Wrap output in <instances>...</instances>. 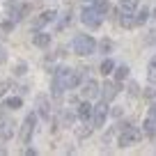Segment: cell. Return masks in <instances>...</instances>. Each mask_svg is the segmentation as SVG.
I'll return each mask as SVG.
<instances>
[{
    "instance_id": "obj_1",
    "label": "cell",
    "mask_w": 156,
    "mask_h": 156,
    "mask_svg": "<svg viewBox=\"0 0 156 156\" xmlns=\"http://www.w3.org/2000/svg\"><path fill=\"white\" fill-rule=\"evenodd\" d=\"M94 48H97V41L92 34H76L73 37V53L76 55H92Z\"/></svg>"
},
{
    "instance_id": "obj_2",
    "label": "cell",
    "mask_w": 156,
    "mask_h": 156,
    "mask_svg": "<svg viewBox=\"0 0 156 156\" xmlns=\"http://www.w3.org/2000/svg\"><path fill=\"white\" fill-rule=\"evenodd\" d=\"M80 21H83V25L87 30H97L99 25L103 23V14L94 5H90V7H85V9L80 12Z\"/></svg>"
},
{
    "instance_id": "obj_3",
    "label": "cell",
    "mask_w": 156,
    "mask_h": 156,
    "mask_svg": "<svg viewBox=\"0 0 156 156\" xmlns=\"http://www.w3.org/2000/svg\"><path fill=\"white\" fill-rule=\"evenodd\" d=\"M140 136H142L140 129L129 124L126 129H122V131H119V147H131V145H136V142L140 140Z\"/></svg>"
},
{
    "instance_id": "obj_4",
    "label": "cell",
    "mask_w": 156,
    "mask_h": 156,
    "mask_svg": "<svg viewBox=\"0 0 156 156\" xmlns=\"http://www.w3.org/2000/svg\"><path fill=\"white\" fill-rule=\"evenodd\" d=\"M34 124H37V115L30 112L23 119V126H21V142H30V138H32V133H34Z\"/></svg>"
},
{
    "instance_id": "obj_5",
    "label": "cell",
    "mask_w": 156,
    "mask_h": 156,
    "mask_svg": "<svg viewBox=\"0 0 156 156\" xmlns=\"http://www.w3.org/2000/svg\"><path fill=\"white\" fill-rule=\"evenodd\" d=\"M110 115V110H108V101H101L97 108H94V115H92V124L94 126H103L106 124V117Z\"/></svg>"
},
{
    "instance_id": "obj_6",
    "label": "cell",
    "mask_w": 156,
    "mask_h": 156,
    "mask_svg": "<svg viewBox=\"0 0 156 156\" xmlns=\"http://www.w3.org/2000/svg\"><path fill=\"white\" fill-rule=\"evenodd\" d=\"M80 94H83V99H97V97H101V85L90 78V80H85V83H83Z\"/></svg>"
},
{
    "instance_id": "obj_7",
    "label": "cell",
    "mask_w": 156,
    "mask_h": 156,
    "mask_svg": "<svg viewBox=\"0 0 156 156\" xmlns=\"http://www.w3.org/2000/svg\"><path fill=\"white\" fill-rule=\"evenodd\" d=\"M12 136H14V122H12L9 117L0 115V138H2V140H9Z\"/></svg>"
},
{
    "instance_id": "obj_8",
    "label": "cell",
    "mask_w": 156,
    "mask_h": 156,
    "mask_svg": "<svg viewBox=\"0 0 156 156\" xmlns=\"http://www.w3.org/2000/svg\"><path fill=\"white\" fill-rule=\"evenodd\" d=\"M76 115H78V119H83V122H90V119H92V115H94V108L90 106V99H85L83 103H78V110H76Z\"/></svg>"
},
{
    "instance_id": "obj_9",
    "label": "cell",
    "mask_w": 156,
    "mask_h": 156,
    "mask_svg": "<svg viewBox=\"0 0 156 156\" xmlns=\"http://www.w3.org/2000/svg\"><path fill=\"white\" fill-rule=\"evenodd\" d=\"M37 108H39V117L51 119V106H48V97L46 94H39L37 97Z\"/></svg>"
},
{
    "instance_id": "obj_10",
    "label": "cell",
    "mask_w": 156,
    "mask_h": 156,
    "mask_svg": "<svg viewBox=\"0 0 156 156\" xmlns=\"http://www.w3.org/2000/svg\"><path fill=\"white\" fill-rule=\"evenodd\" d=\"M119 94V90H117V83H106L101 87V99L103 101H112V99Z\"/></svg>"
},
{
    "instance_id": "obj_11",
    "label": "cell",
    "mask_w": 156,
    "mask_h": 156,
    "mask_svg": "<svg viewBox=\"0 0 156 156\" xmlns=\"http://www.w3.org/2000/svg\"><path fill=\"white\" fill-rule=\"evenodd\" d=\"M32 44L37 46V48H46V46H51V34L48 32H34Z\"/></svg>"
},
{
    "instance_id": "obj_12",
    "label": "cell",
    "mask_w": 156,
    "mask_h": 156,
    "mask_svg": "<svg viewBox=\"0 0 156 156\" xmlns=\"http://www.w3.org/2000/svg\"><path fill=\"white\" fill-rule=\"evenodd\" d=\"M142 133L145 136H156V117L154 115H147L145 117V122H142Z\"/></svg>"
},
{
    "instance_id": "obj_13",
    "label": "cell",
    "mask_w": 156,
    "mask_h": 156,
    "mask_svg": "<svg viewBox=\"0 0 156 156\" xmlns=\"http://www.w3.org/2000/svg\"><path fill=\"white\" fill-rule=\"evenodd\" d=\"M53 19H55V12H53V9H51V12H41V14H39L37 19H34V23H32V25L39 30V28H44L46 23H51Z\"/></svg>"
},
{
    "instance_id": "obj_14",
    "label": "cell",
    "mask_w": 156,
    "mask_h": 156,
    "mask_svg": "<svg viewBox=\"0 0 156 156\" xmlns=\"http://www.w3.org/2000/svg\"><path fill=\"white\" fill-rule=\"evenodd\" d=\"M138 0H122L119 2V14H136Z\"/></svg>"
},
{
    "instance_id": "obj_15",
    "label": "cell",
    "mask_w": 156,
    "mask_h": 156,
    "mask_svg": "<svg viewBox=\"0 0 156 156\" xmlns=\"http://www.w3.org/2000/svg\"><path fill=\"white\" fill-rule=\"evenodd\" d=\"M112 73H115L117 83H122V80H126V78H129V67H126V64H119V67H115V71H112Z\"/></svg>"
},
{
    "instance_id": "obj_16",
    "label": "cell",
    "mask_w": 156,
    "mask_h": 156,
    "mask_svg": "<svg viewBox=\"0 0 156 156\" xmlns=\"http://www.w3.org/2000/svg\"><path fill=\"white\" fill-rule=\"evenodd\" d=\"M147 80L151 85H156V55L149 60V69H147Z\"/></svg>"
},
{
    "instance_id": "obj_17",
    "label": "cell",
    "mask_w": 156,
    "mask_h": 156,
    "mask_svg": "<svg viewBox=\"0 0 156 156\" xmlns=\"http://www.w3.org/2000/svg\"><path fill=\"white\" fill-rule=\"evenodd\" d=\"M21 106H23V99L21 97H9L5 101V108H9V110H19Z\"/></svg>"
},
{
    "instance_id": "obj_18",
    "label": "cell",
    "mask_w": 156,
    "mask_h": 156,
    "mask_svg": "<svg viewBox=\"0 0 156 156\" xmlns=\"http://www.w3.org/2000/svg\"><path fill=\"white\" fill-rule=\"evenodd\" d=\"M85 2L94 5L99 12H101V14H106V12H108V7H110V5H108V0H85Z\"/></svg>"
},
{
    "instance_id": "obj_19",
    "label": "cell",
    "mask_w": 156,
    "mask_h": 156,
    "mask_svg": "<svg viewBox=\"0 0 156 156\" xmlns=\"http://www.w3.org/2000/svg\"><path fill=\"white\" fill-rule=\"evenodd\" d=\"M112 71H115V62H112L110 58H106L101 62V73H103V76H108V73H112Z\"/></svg>"
},
{
    "instance_id": "obj_20",
    "label": "cell",
    "mask_w": 156,
    "mask_h": 156,
    "mask_svg": "<svg viewBox=\"0 0 156 156\" xmlns=\"http://www.w3.org/2000/svg\"><path fill=\"white\" fill-rule=\"evenodd\" d=\"M147 19H149V12H147L145 7H142L140 12H136V19H133V21H136V25H142Z\"/></svg>"
},
{
    "instance_id": "obj_21",
    "label": "cell",
    "mask_w": 156,
    "mask_h": 156,
    "mask_svg": "<svg viewBox=\"0 0 156 156\" xmlns=\"http://www.w3.org/2000/svg\"><path fill=\"white\" fill-rule=\"evenodd\" d=\"M90 133H92V129L87 126V122H85L83 126H78V129H76V136H78V138H87Z\"/></svg>"
},
{
    "instance_id": "obj_22",
    "label": "cell",
    "mask_w": 156,
    "mask_h": 156,
    "mask_svg": "<svg viewBox=\"0 0 156 156\" xmlns=\"http://www.w3.org/2000/svg\"><path fill=\"white\" fill-rule=\"evenodd\" d=\"M99 51H101V53H110V51H112V41H110V39H101Z\"/></svg>"
},
{
    "instance_id": "obj_23",
    "label": "cell",
    "mask_w": 156,
    "mask_h": 156,
    "mask_svg": "<svg viewBox=\"0 0 156 156\" xmlns=\"http://www.w3.org/2000/svg\"><path fill=\"white\" fill-rule=\"evenodd\" d=\"M25 73H28V64L25 62H19L14 67V76H25Z\"/></svg>"
},
{
    "instance_id": "obj_24",
    "label": "cell",
    "mask_w": 156,
    "mask_h": 156,
    "mask_svg": "<svg viewBox=\"0 0 156 156\" xmlns=\"http://www.w3.org/2000/svg\"><path fill=\"white\" fill-rule=\"evenodd\" d=\"M76 117L78 115H73V112H64V115H62V124H64V126H71Z\"/></svg>"
},
{
    "instance_id": "obj_25",
    "label": "cell",
    "mask_w": 156,
    "mask_h": 156,
    "mask_svg": "<svg viewBox=\"0 0 156 156\" xmlns=\"http://www.w3.org/2000/svg\"><path fill=\"white\" fill-rule=\"evenodd\" d=\"M7 90H9V80H0V97H2Z\"/></svg>"
},
{
    "instance_id": "obj_26",
    "label": "cell",
    "mask_w": 156,
    "mask_h": 156,
    "mask_svg": "<svg viewBox=\"0 0 156 156\" xmlns=\"http://www.w3.org/2000/svg\"><path fill=\"white\" fill-rule=\"evenodd\" d=\"M122 112H124L122 108H112V110H110V115H112V117H122Z\"/></svg>"
},
{
    "instance_id": "obj_27",
    "label": "cell",
    "mask_w": 156,
    "mask_h": 156,
    "mask_svg": "<svg viewBox=\"0 0 156 156\" xmlns=\"http://www.w3.org/2000/svg\"><path fill=\"white\" fill-rule=\"evenodd\" d=\"M7 60V53H5V48H2V44H0V62H5Z\"/></svg>"
},
{
    "instance_id": "obj_28",
    "label": "cell",
    "mask_w": 156,
    "mask_h": 156,
    "mask_svg": "<svg viewBox=\"0 0 156 156\" xmlns=\"http://www.w3.org/2000/svg\"><path fill=\"white\" fill-rule=\"evenodd\" d=\"M129 92H131L133 97H136V94H138V85H136V83H131V87H129Z\"/></svg>"
},
{
    "instance_id": "obj_29",
    "label": "cell",
    "mask_w": 156,
    "mask_h": 156,
    "mask_svg": "<svg viewBox=\"0 0 156 156\" xmlns=\"http://www.w3.org/2000/svg\"><path fill=\"white\" fill-rule=\"evenodd\" d=\"M147 115H154V117H156V103H151V108H149V112H147Z\"/></svg>"
},
{
    "instance_id": "obj_30",
    "label": "cell",
    "mask_w": 156,
    "mask_h": 156,
    "mask_svg": "<svg viewBox=\"0 0 156 156\" xmlns=\"http://www.w3.org/2000/svg\"><path fill=\"white\" fill-rule=\"evenodd\" d=\"M154 16H156V14H154Z\"/></svg>"
}]
</instances>
